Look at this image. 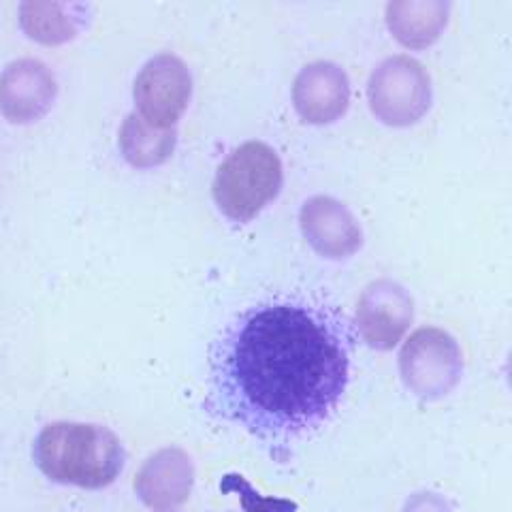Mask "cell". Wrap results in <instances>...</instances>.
<instances>
[{"instance_id":"1","label":"cell","mask_w":512,"mask_h":512,"mask_svg":"<svg viewBox=\"0 0 512 512\" xmlns=\"http://www.w3.org/2000/svg\"><path fill=\"white\" fill-rule=\"evenodd\" d=\"M352 340L346 316L323 303H256L214 342L203 406L286 459L338 412L350 382Z\"/></svg>"},{"instance_id":"2","label":"cell","mask_w":512,"mask_h":512,"mask_svg":"<svg viewBox=\"0 0 512 512\" xmlns=\"http://www.w3.org/2000/svg\"><path fill=\"white\" fill-rule=\"evenodd\" d=\"M35 459L58 483L103 487L120 474L124 451L105 427L54 423L39 434Z\"/></svg>"},{"instance_id":"3","label":"cell","mask_w":512,"mask_h":512,"mask_svg":"<svg viewBox=\"0 0 512 512\" xmlns=\"http://www.w3.org/2000/svg\"><path fill=\"white\" fill-rule=\"evenodd\" d=\"M282 184L284 169L278 152L263 141H248L222 160L212 195L224 216L246 224L276 201Z\"/></svg>"},{"instance_id":"4","label":"cell","mask_w":512,"mask_h":512,"mask_svg":"<svg viewBox=\"0 0 512 512\" xmlns=\"http://www.w3.org/2000/svg\"><path fill=\"white\" fill-rule=\"evenodd\" d=\"M431 77L419 60L410 56H391L374 69L367 84V101L372 114L393 128L412 126L431 107Z\"/></svg>"},{"instance_id":"5","label":"cell","mask_w":512,"mask_h":512,"mask_svg":"<svg viewBox=\"0 0 512 512\" xmlns=\"http://www.w3.org/2000/svg\"><path fill=\"white\" fill-rule=\"evenodd\" d=\"M192 96L188 64L175 54H156L135 77L133 99L137 114L156 128H175Z\"/></svg>"},{"instance_id":"6","label":"cell","mask_w":512,"mask_h":512,"mask_svg":"<svg viewBox=\"0 0 512 512\" xmlns=\"http://www.w3.org/2000/svg\"><path fill=\"white\" fill-rule=\"evenodd\" d=\"M414 320V299L395 280L380 278L365 286L357 303L355 325L367 346L376 350H389Z\"/></svg>"},{"instance_id":"7","label":"cell","mask_w":512,"mask_h":512,"mask_svg":"<svg viewBox=\"0 0 512 512\" xmlns=\"http://www.w3.org/2000/svg\"><path fill=\"white\" fill-rule=\"evenodd\" d=\"M58 84L47 64L20 58L0 73V114L11 124H35L50 114Z\"/></svg>"},{"instance_id":"8","label":"cell","mask_w":512,"mask_h":512,"mask_svg":"<svg viewBox=\"0 0 512 512\" xmlns=\"http://www.w3.org/2000/svg\"><path fill=\"white\" fill-rule=\"evenodd\" d=\"M299 227L310 248L331 261H344L355 256L363 246V229L348 207L318 195L301 205Z\"/></svg>"},{"instance_id":"9","label":"cell","mask_w":512,"mask_h":512,"mask_svg":"<svg viewBox=\"0 0 512 512\" xmlns=\"http://www.w3.org/2000/svg\"><path fill=\"white\" fill-rule=\"evenodd\" d=\"M297 116L314 126L338 122L350 107V82L340 64L316 60L303 67L293 82Z\"/></svg>"},{"instance_id":"10","label":"cell","mask_w":512,"mask_h":512,"mask_svg":"<svg viewBox=\"0 0 512 512\" xmlns=\"http://www.w3.org/2000/svg\"><path fill=\"white\" fill-rule=\"evenodd\" d=\"M402 370L416 389H442L461 370L459 346L446 331L423 327L402 350Z\"/></svg>"},{"instance_id":"11","label":"cell","mask_w":512,"mask_h":512,"mask_svg":"<svg viewBox=\"0 0 512 512\" xmlns=\"http://www.w3.org/2000/svg\"><path fill=\"white\" fill-rule=\"evenodd\" d=\"M92 22V5L82 0H24L20 28L41 45H64Z\"/></svg>"},{"instance_id":"12","label":"cell","mask_w":512,"mask_h":512,"mask_svg":"<svg viewBox=\"0 0 512 512\" xmlns=\"http://www.w3.org/2000/svg\"><path fill=\"white\" fill-rule=\"evenodd\" d=\"M448 15V0H393L387 5V26L408 50H427L442 37Z\"/></svg>"},{"instance_id":"13","label":"cell","mask_w":512,"mask_h":512,"mask_svg":"<svg viewBox=\"0 0 512 512\" xmlns=\"http://www.w3.org/2000/svg\"><path fill=\"white\" fill-rule=\"evenodd\" d=\"M120 152L135 169H154L165 165L178 146L175 128H156L143 120L137 111L128 114L120 126Z\"/></svg>"},{"instance_id":"14","label":"cell","mask_w":512,"mask_h":512,"mask_svg":"<svg viewBox=\"0 0 512 512\" xmlns=\"http://www.w3.org/2000/svg\"><path fill=\"white\" fill-rule=\"evenodd\" d=\"M190 483V463L180 451L158 453L139 474V489L148 493L184 491Z\"/></svg>"},{"instance_id":"15","label":"cell","mask_w":512,"mask_h":512,"mask_svg":"<svg viewBox=\"0 0 512 512\" xmlns=\"http://www.w3.org/2000/svg\"><path fill=\"white\" fill-rule=\"evenodd\" d=\"M510 374H512V352H510Z\"/></svg>"}]
</instances>
